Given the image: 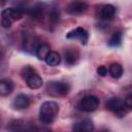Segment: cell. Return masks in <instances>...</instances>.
I'll use <instances>...</instances> for the list:
<instances>
[{
	"label": "cell",
	"mask_w": 132,
	"mask_h": 132,
	"mask_svg": "<svg viewBox=\"0 0 132 132\" xmlns=\"http://www.w3.org/2000/svg\"><path fill=\"white\" fill-rule=\"evenodd\" d=\"M59 112V105L55 101H45L39 109V120L43 125L54 123Z\"/></svg>",
	"instance_id": "1"
},
{
	"label": "cell",
	"mask_w": 132,
	"mask_h": 132,
	"mask_svg": "<svg viewBox=\"0 0 132 132\" xmlns=\"http://www.w3.org/2000/svg\"><path fill=\"white\" fill-rule=\"evenodd\" d=\"M21 74H22V77L26 80V84L30 89L36 90L42 86V82H43L42 78L36 72V70L31 66H25L22 69Z\"/></svg>",
	"instance_id": "2"
},
{
	"label": "cell",
	"mask_w": 132,
	"mask_h": 132,
	"mask_svg": "<svg viewBox=\"0 0 132 132\" xmlns=\"http://www.w3.org/2000/svg\"><path fill=\"white\" fill-rule=\"evenodd\" d=\"M23 16V10L15 7L5 8L1 12V25L3 28H9L13 22L21 20Z\"/></svg>",
	"instance_id": "3"
},
{
	"label": "cell",
	"mask_w": 132,
	"mask_h": 132,
	"mask_svg": "<svg viewBox=\"0 0 132 132\" xmlns=\"http://www.w3.org/2000/svg\"><path fill=\"white\" fill-rule=\"evenodd\" d=\"M106 108L111 111L118 118H124L129 111V108L126 106L125 101L120 98H109L106 101Z\"/></svg>",
	"instance_id": "4"
},
{
	"label": "cell",
	"mask_w": 132,
	"mask_h": 132,
	"mask_svg": "<svg viewBox=\"0 0 132 132\" xmlns=\"http://www.w3.org/2000/svg\"><path fill=\"white\" fill-rule=\"evenodd\" d=\"M70 86L64 81H51L46 86V92L52 97H62L68 94Z\"/></svg>",
	"instance_id": "5"
},
{
	"label": "cell",
	"mask_w": 132,
	"mask_h": 132,
	"mask_svg": "<svg viewBox=\"0 0 132 132\" xmlns=\"http://www.w3.org/2000/svg\"><path fill=\"white\" fill-rule=\"evenodd\" d=\"M98 106H99V99L94 95H87L82 97L77 104L78 109L85 112H92L96 110Z\"/></svg>",
	"instance_id": "6"
},
{
	"label": "cell",
	"mask_w": 132,
	"mask_h": 132,
	"mask_svg": "<svg viewBox=\"0 0 132 132\" xmlns=\"http://www.w3.org/2000/svg\"><path fill=\"white\" fill-rule=\"evenodd\" d=\"M37 41L38 39L33 32L26 31L23 33V47L26 52L32 53L33 51H36L37 46L40 44Z\"/></svg>",
	"instance_id": "7"
},
{
	"label": "cell",
	"mask_w": 132,
	"mask_h": 132,
	"mask_svg": "<svg viewBox=\"0 0 132 132\" xmlns=\"http://www.w3.org/2000/svg\"><path fill=\"white\" fill-rule=\"evenodd\" d=\"M88 9V4L82 0H74L71 1L66 6V12L71 15H80L85 13Z\"/></svg>",
	"instance_id": "8"
},
{
	"label": "cell",
	"mask_w": 132,
	"mask_h": 132,
	"mask_svg": "<svg viewBox=\"0 0 132 132\" xmlns=\"http://www.w3.org/2000/svg\"><path fill=\"white\" fill-rule=\"evenodd\" d=\"M66 38H68V39H78L81 44H87V42L89 40V34H88L86 29H84L81 27H77V28L71 30L70 32H68L67 35H66Z\"/></svg>",
	"instance_id": "9"
},
{
	"label": "cell",
	"mask_w": 132,
	"mask_h": 132,
	"mask_svg": "<svg viewBox=\"0 0 132 132\" xmlns=\"http://www.w3.org/2000/svg\"><path fill=\"white\" fill-rule=\"evenodd\" d=\"M114 13H116V8H114L113 5H111V4H104V5H102L99 8V10L97 12V16L100 20L109 21V20H111L114 16Z\"/></svg>",
	"instance_id": "10"
},
{
	"label": "cell",
	"mask_w": 132,
	"mask_h": 132,
	"mask_svg": "<svg viewBox=\"0 0 132 132\" xmlns=\"http://www.w3.org/2000/svg\"><path fill=\"white\" fill-rule=\"evenodd\" d=\"M30 104V98L26 94H19L14 97L12 101V107L16 110L25 109Z\"/></svg>",
	"instance_id": "11"
},
{
	"label": "cell",
	"mask_w": 132,
	"mask_h": 132,
	"mask_svg": "<svg viewBox=\"0 0 132 132\" xmlns=\"http://www.w3.org/2000/svg\"><path fill=\"white\" fill-rule=\"evenodd\" d=\"M72 129L77 132H90L94 130V124L92 123L91 120H88V119L79 120L73 124Z\"/></svg>",
	"instance_id": "12"
},
{
	"label": "cell",
	"mask_w": 132,
	"mask_h": 132,
	"mask_svg": "<svg viewBox=\"0 0 132 132\" xmlns=\"http://www.w3.org/2000/svg\"><path fill=\"white\" fill-rule=\"evenodd\" d=\"M78 57H79V54L77 52L76 48H73V47H68L65 50L64 52V58H65V62L68 64V65H73L77 62L78 60Z\"/></svg>",
	"instance_id": "13"
},
{
	"label": "cell",
	"mask_w": 132,
	"mask_h": 132,
	"mask_svg": "<svg viewBox=\"0 0 132 132\" xmlns=\"http://www.w3.org/2000/svg\"><path fill=\"white\" fill-rule=\"evenodd\" d=\"M13 90V82L8 78H3L0 80V95L7 96Z\"/></svg>",
	"instance_id": "14"
},
{
	"label": "cell",
	"mask_w": 132,
	"mask_h": 132,
	"mask_svg": "<svg viewBox=\"0 0 132 132\" xmlns=\"http://www.w3.org/2000/svg\"><path fill=\"white\" fill-rule=\"evenodd\" d=\"M50 52H51V47H50L48 44H46V43H40L37 46L36 51H35V55H36V57L39 60H45V58L50 54Z\"/></svg>",
	"instance_id": "15"
},
{
	"label": "cell",
	"mask_w": 132,
	"mask_h": 132,
	"mask_svg": "<svg viewBox=\"0 0 132 132\" xmlns=\"http://www.w3.org/2000/svg\"><path fill=\"white\" fill-rule=\"evenodd\" d=\"M108 73L113 78H120L123 75V67L119 63H111L108 67Z\"/></svg>",
	"instance_id": "16"
},
{
	"label": "cell",
	"mask_w": 132,
	"mask_h": 132,
	"mask_svg": "<svg viewBox=\"0 0 132 132\" xmlns=\"http://www.w3.org/2000/svg\"><path fill=\"white\" fill-rule=\"evenodd\" d=\"M44 61L48 66H57L61 62V57L57 52H52L51 51L50 54L46 56Z\"/></svg>",
	"instance_id": "17"
},
{
	"label": "cell",
	"mask_w": 132,
	"mask_h": 132,
	"mask_svg": "<svg viewBox=\"0 0 132 132\" xmlns=\"http://www.w3.org/2000/svg\"><path fill=\"white\" fill-rule=\"evenodd\" d=\"M30 14H31L32 18H34V19H36V20L42 19L43 15H44V7H43V5L40 4V3L36 4L33 8H31Z\"/></svg>",
	"instance_id": "18"
},
{
	"label": "cell",
	"mask_w": 132,
	"mask_h": 132,
	"mask_svg": "<svg viewBox=\"0 0 132 132\" xmlns=\"http://www.w3.org/2000/svg\"><path fill=\"white\" fill-rule=\"evenodd\" d=\"M122 39H123V34L121 31H117L114 32L111 37L109 38L108 40V45L109 46H112V47H117L119 45H121L122 43Z\"/></svg>",
	"instance_id": "19"
},
{
	"label": "cell",
	"mask_w": 132,
	"mask_h": 132,
	"mask_svg": "<svg viewBox=\"0 0 132 132\" xmlns=\"http://www.w3.org/2000/svg\"><path fill=\"white\" fill-rule=\"evenodd\" d=\"M59 19H60V14H59V11L55 8H53L50 13H48V20L53 23V24H57L59 22Z\"/></svg>",
	"instance_id": "20"
},
{
	"label": "cell",
	"mask_w": 132,
	"mask_h": 132,
	"mask_svg": "<svg viewBox=\"0 0 132 132\" xmlns=\"http://www.w3.org/2000/svg\"><path fill=\"white\" fill-rule=\"evenodd\" d=\"M124 101H125L126 106L129 108V110H130V109L132 110V93H131V94H128V95L125 97Z\"/></svg>",
	"instance_id": "21"
},
{
	"label": "cell",
	"mask_w": 132,
	"mask_h": 132,
	"mask_svg": "<svg viewBox=\"0 0 132 132\" xmlns=\"http://www.w3.org/2000/svg\"><path fill=\"white\" fill-rule=\"evenodd\" d=\"M97 73H98L100 76H105V75L107 74V68H106V66H104V65L99 66V67L97 68Z\"/></svg>",
	"instance_id": "22"
}]
</instances>
